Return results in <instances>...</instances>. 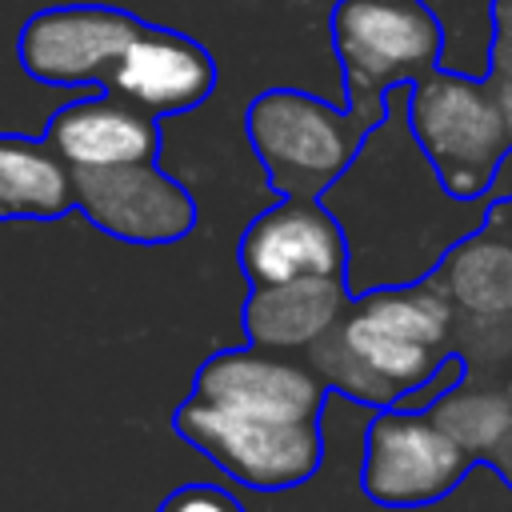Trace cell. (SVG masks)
Listing matches in <instances>:
<instances>
[{"instance_id":"obj_1","label":"cell","mask_w":512,"mask_h":512,"mask_svg":"<svg viewBox=\"0 0 512 512\" xmlns=\"http://www.w3.org/2000/svg\"><path fill=\"white\" fill-rule=\"evenodd\" d=\"M408 88L384 96V120L364 136L352 164L316 196L344 236V288L352 300L428 280L440 260L484 228L492 200H456L408 128Z\"/></svg>"},{"instance_id":"obj_9","label":"cell","mask_w":512,"mask_h":512,"mask_svg":"<svg viewBox=\"0 0 512 512\" xmlns=\"http://www.w3.org/2000/svg\"><path fill=\"white\" fill-rule=\"evenodd\" d=\"M76 208L92 228L124 244H176L196 228L192 192L160 164L72 172Z\"/></svg>"},{"instance_id":"obj_3","label":"cell","mask_w":512,"mask_h":512,"mask_svg":"<svg viewBox=\"0 0 512 512\" xmlns=\"http://www.w3.org/2000/svg\"><path fill=\"white\" fill-rule=\"evenodd\" d=\"M244 136L280 200H316L356 156L368 128L336 100L268 88L244 112Z\"/></svg>"},{"instance_id":"obj_4","label":"cell","mask_w":512,"mask_h":512,"mask_svg":"<svg viewBox=\"0 0 512 512\" xmlns=\"http://www.w3.org/2000/svg\"><path fill=\"white\" fill-rule=\"evenodd\" d=\"M408 128L456 200H480L500 152L512 144L492 80L448 72H432L408 88Z\"/></svg>"},{"instance_id":"obj_7","label":"cell","mask_w":512,"mask_h":512,"mask_svg":"<svg viewBox=\"0 0 512 512\" xmlns=\"http://www.w3.org/2000/svg\"><path fill=\"white\" fill-rule=\"evenodd\" d=\"M144 28L140 16L112 4H52L24 20L16 52L32 80L56 88H104L120 52Z\"/></svg>"},{"instance_id":"obj_18","label":"cell","mask_w":512,"mask_h":512,"mask_svg":"<svg viewBox=\"0 0 512 512\" xmlns=\"http://www.w3.org/2000/svg\"><path fill=\"white\" fill-rule=\"evenodd\" d=\"M468 460L496 452L512 436V400L496 388H452L424 412Z\"/></svg>"},{"instance_id":"obj_13","label":"cell","mask_w":512,"mask_h":512,"mask_svg":"<svg viewBox=\"0 0 512 512\" xmlns=\"http://www.w3.org/2000/svg\"><path fill=\"white\" fill-rule=\"evenodd\" d=\"M348 304L352 296L344 280H292L252 288L244 300V336L264 352H308L344 320Z\"/></svg>"},{"instance_id":"obj_16","label":"cell","mask_w":512,"mask_h":512,"mask_svg":"<svg viewBox=\"0 0 512 512\" xmlns=\"http://www.w3.org/2000/svg\"><path fill=\"white\" fill-rule=\"evenodd\" d=\"M352 312L364 316L372 328L396 336V340H408V344H420V348H432V352L448 356L444 344L452 336L456 308H452L444 284L436 280V272L420 284H408V288L368 292V296L352 300Z\"/></svg>"},{"instance_id":"obj_11","label":"cell","mask_w":512,"mask_h":512,"mask_svg":"<svg viewBox=\"0 0 512 512\" xmlns=\"http://www.w3.org/2000/svg\"><path fill=\"white\" fill-rule=\"evenodd\" d=\"M212 88H216V60L200 40L176 28L144 24L112 64L100 92H112L132 108L148 112L152 120H160L200 108L212 96Z\"/></svg>"},{"instance_id":"obj_8","label":"cell","mask_w":512,"mask_h":512,"mask_svg":"<svg viewBox=\"0 0 512 512\" xmlns=\"http://www.w3.org/2000/svg\"><path fill=\"white\" fill-rule=\"evenodd\" d=\"M192 400L220 412L248 416V420L320 424L328 392L304 360L248 344V348H224L208 356L196 372Z\"/></svg>"},{"instance_id":"obj_20","label":"cell","mask_w":512,"mask_h":512,"mask_svg":"<svg viewBox=\"0 0 512 512\" xmlns=\"http://www.w3.org/2000/svg\"><path fill=\"white\" fill-rule=\"evenodd\" d=\"M464 376H468V360L456 356V352H448V356L436 364V372H432L424 384H416L412 392H404L392 408H400V412H428L436 400H444L452 388H460Z\"/></svg>"},{"instance_id":"obj_22","label":"cell","mask_w":512,"mask_h":512,"mask_svg":"<svg viewBox=\"0 0 512 512\" xmlns=\"http://www.w3.org/2000/svg\"><path fill=\"white\" fill-rule=\"evenodd\" d=\"M484 196L492 200V208L512 200V144L500 152V160H496V168H492V180H488V192H484Z\"/></svg>"},{"instance_id":"obj_2","label":"cell","mask_w":512,"mask_h":512,"mask_svg":"<svg viewBox=\"0 0 512 512\" xmlns=\"http://www.w3.org/2000/svg\"><path fill=\"white\" fill-rule=\"evenodd\" d=\"M332 48L344 76V108L360 128L384 120V96L440 64V28L420 0H336Z\"/></svg>"},{"instance_id":"obj_6","label":"cell","mask_w":512,"mask_h":512,"mask_svg":"<svg viewBox=\"0 0 512 512\" xmlns=\"http://www.w3.org/2000/svg\"><path fill=\"white\" fill-rule=\"evenodd\" d=\"M468 468L472 460L424 412L384 408L364 424L360 488L384 508L420 512L444 500Z\"/></svg>"},{"instance_id":"obj_19","label":"cell","mask_w":512,"mask_h":512,"mask_svg":"<svg viewBox=\"0 0 512 512\" xmlns=\"http://www.w3.org/2000/svg\"><path fill=\"white\" fill-rule=\"evenodd\" d=\"M428 508L432 512H512V488L492 464H472L464 480Z\"/></svg>"},{"instance_id":"obj_15","label":"cell","mask_w":512,"mask_h":512,"mask_svg":"<svg viewBox=\"0 0 512 512\" xmlns=\"http://www.w3.org/2000/svg\"><path fill=\"white\" fill-rule=\"evenodd\" d=\"M452 308L472 320H512V236L492 220L480 232L460 240L436 268Z\"/></svg>"},{"instance_id":"obj_23","label":"cell","mask_w":512,"mask_h":512,"mask_svg":"<svg viewBox=\"0 0 512 512\" xmlns=\"http://www.w3.org/2000/svg\"><path fill=\"white\" fill-rule=\"evenodd\" d=\"M496 208H500L504 216H512V200H508V204H496Z\"/></svg>"},{"instance_id":"obj_10","label":"cell","mask_w":512,"mask_h":512,"mask_svg":"<svg viewBox=\"0 0 512 512\" xmlns=\"http://www.w3.org/2000/svg\"><path fill=\"white\" fill-rule=\"evenodd\" d=\"M240 272L252 288L292 280H344V236L316 200H276L240 236Z\"/></svg>"},{"instance_id":"obj_21","label":"cell","mask_w":512,"mask_h":512,"mask_svg":"<svg viewBox=\"0 0 512 512\" xmlns=\"http://www.w3.org/2000/svg\"><path fill=\"white\" fill-rule=\"evenodd\" d=\"M160 512H244V508L236 496H228L216 484H184L160 504Z\"/></svg>"},{"instance_id":"obj_5","label":"cell","mask_w":512,"mask_h":512,"mask_svg":"<svg viewBox=\"0 0 512 512\" xmlns=\"http://www.w3.org/2000/svg\"><path fill=\"white\" fill-rule=\"evenodd\" d=\"M176 432L200 448L224 476L256 492H280L304 484L324 460L320 424H272L236 412L184 400L172 416Z\"/></svg>"},{"instance_id":"obj_14","label":"cell","mask_w":512,"mask_h":512,"mask_svg":"<svg viewBox=\"0 0 512 512\" xmlns=\"http://www.w3.org/2000/svg\"><path fill=\"white\" fill-rule=\"evenodd\" d=\"M76 212V176L44 136L0 132V220H60Z\"/></svg>"},{"instance_id":"obj_12","label":"cell","mask_w":512,"mask_h":512,"mask_svg":"<svg viewBox=\"0 0 512 512\" xmlns=\"http://www.w3.org/2000/svg\"><path fill=\"white\" fill-rule=\"evenodd\" d=\"M72 172H108L128 164H156L160 120L112 92L80 96L48 116L40 132Z\"/></svg>"},{"instance_id":"obj_17","label":"cell","mask_w":512,"mask_h":512,"mask_svg":"<svg viewBox=\"0 0 512 512\" xmlns=\"http://www.w3.org/2000/svg\"><path fill=\"white\" fill-rule=\"evenodd\" d=\"M420 8L440 28L436 72L460 80H488L500 36V0H420Z\"/></svg>"}]
</instances>
